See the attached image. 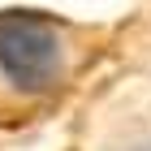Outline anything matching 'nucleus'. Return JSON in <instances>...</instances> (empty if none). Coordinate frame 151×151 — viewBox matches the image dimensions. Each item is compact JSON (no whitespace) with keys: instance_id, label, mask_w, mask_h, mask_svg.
<instances>
[{"instance_id":"nucleus-1","label":"nucleus","mask_w":151,"mask_h":151,"mask_svg":"<svg viewBox=\"0 0 151 151\" xmlns=\"http://www.w3.org/2000/svg\"><path fill=\"white\" fill-rule=\"evenodd\" d=\"M95 60V35L39 9L0 13V125L17 129L56 112Z\"/></svg>"},{"instance_id":"nucleus-2","label":"nucleus","mask_w":151,"mask_h":151,"mask_svg":"<svg viewBox=\"0 0 151 151\" xmlns=\"http://www.w3.org/2000/svg\"><path fill=\"white\" fill-rule=\"evenodd\" d=\"M125 151H151V134H147V138H138V142H129Z\"/></svg>"}]
</instances>
